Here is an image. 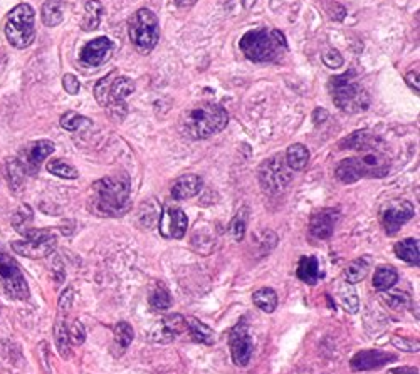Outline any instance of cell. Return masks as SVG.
Returning <instances> with one entry per match:
<instances>
[{"label":"cell","instance_id":"obj_16","mask_svg":"<svg viewBox=\"0 0 420 374\" xmlns=\"http://www.w3.org/2000/svg\"><path fill=\"white\" fill-rule=\"evenodd\" d=\"M113 49L115 45L108 37H96V39H93L81 49L79 59L88 68H98V66L105 64L110 59Z\"/></svg>","mask_w":420,"mask_h":374},{"label":"cell","instance_id":"obj_23","mask_svg":"<svg viewBox=\"0 0 420 374\" xmlns=\"http://www.w3.org/2000/svg\"><path fill=\"white\" fill-rule=\"evenodd\" d=\"M370 269H372V259H370L368 255L360 257V259L353 260L347 265V269H345V272H343L345 280L352 285L359 284V282H361L365 277L368 276Z\"/></svg>","mask_w":420,"mask_h":374},{"label":"cell","instance_id":"obj_7","mask_svg":"<svg viewBox=\"0 0 420 374\" xmlns=\"http://www.w3.org/2000/svg\"><path fill=\"white\" fill-rule=\"evenodd\" d=\"M6 37L15 49H26L34 43L36 12L29 3H19L6 20Z\"/></svg>","mask_w":420,"mask_h":374},{"label":"cell","instance_id":"obj_35","mask_svg":"<svg viewBox=\"0 0 420 374\" xmlns=\"http://www.w3.org/2000/svg\"><path fill=\"white\" fill-rule=\"evenodd\" d=\"M338 299H340V304L343 306V309L348 311L350 314H355L356 311L360 309L359 294H356V290L353 289V285L348 284V282L340 287Z\"/></svg>","mask_w":420,"mask_h":374},{"label":"cell","instance_id":"obj_38","mask_svg":"<svg viewBox=\"0 0 420 374\" xmlns=\"http://www.w3.org/2000/svg\"><path fill=\"white\" fill-rule=\"evenodd\" d=\"M48 172L56 174V177L64 178V180H74L79 177L78 170L73 165L66 163L64 160H51L48 163Z\"/></svg>","mask_w":420,"mask_h":374},{"label":"cell","instance_id":"obj_36","mask_svg":"<svg viewBox=\"0 0 420 374\" xmlns=\"http://www.w3.org/2000/svg\"><path fill=\"white\" fill-rule=\"evenodd\" d=\"M32 218H34V214H32V209L29 205H20L17 210H15V214L12 215V225L15 227V230L19 232V234L26 235L31 228L29 225L32 223Z\"/></svg>","mask_w":420,"mask_h":374},{"label":"cell","instance_id":"obj_26","mask_svg":"<svg viewBox=\"0 0 420 374\" xmlns=\"http://www.w3.org/2000/svg\"><path fill=\"white\" fill-rule=\"evenodd\" d=\"M44 26L56 27L64 20V2L62 0H45L41 10Z\"/></svg>","mask_w":420,"mask_h":374},{"label":"cell","instance_id":"obj_30","mask_svg":"<svg viewBox=\"0 0 420 374\" xmlns=\"http://www.w3.org/2000/svg\"><path fill=\"white\" fill-rule=\"evenodd\" d=\"M160 203H157V200H153V198H150L143 203V205L140 207V223L141 227L145 228H153L158 225V222H160Z\"/></svg>","mask_w":420,"mask_h":374},{"label":"cell","instance_id":"obj_9","mask_svg":"<svg viewBox=\"0 0 420 374\" xmlns=\"http://www.w3.org/2000/svg\"><path fill=\"white\" fill-rule=\"evenodd\" d=\"M289 170V166L282 160V155H274L269 160H266L259 166V172H257V178H259V183L264 192L269 195L284 192L286 186L289 185L291 178H293Z\"/></svg>","mask_w":420,"mask_h":374},{"label":"cell","instance_id":"obj_10","mask_svg":"<svg viewBox=\"0 0 420 374\" xmlns=\"http://www.w3.org/2000/svg\"><path fill=\"white\" fill-rule=\"evenodd\" d=\"M0 284L12 299L26 301L29 297L27 282L20 272L19 264L2 247H0Z\"/></svg>","mask_w":420,"mask_h":374},{"label":"cell","instance_id":"obj_46","mask_svg":"<svg viewBox=\"0 0 420 374\" xmlns=\"http://www.w3.org/2000/svg\"><path fill=\"white\" fill-rule=\"evenodd\" d=\"M386 304L390 307H393V309H400L409 302V297L405 296V294H386L385 297Z\"/></svg>","mask_w":420,"mask_h":374},{"label":"cell","instance_id":"obj_29","mask_svg":"<svg viewBox=\"0 0 420 374\" xmlns=\"http://www.w3.org/2000/svg\"><path fill=\"white\" fill-rule=\"evenodd\" d=\"M64 319H62V315H57L56 324H54V341H56V347L59 351L61 357L68 359L71 356V341Z\"/></svg>","mask_w":420,"mask_h":374},{"label":"cell","instance_id":"obj_48","mask_svg":"<svg viewBox=\"0 0 420 374\" xmlns=\"http://www.w3.org/2000/svg\"><path fill=\"white\" fill-rule=\"evenodd\" d=\"M326 118H328V113L323 110V107H319V110H316L314 113H313V121H314L316 124H318V123H323Z\"/></svg>","mask_w":420,"mask_h":374},{"label":"cell","instance_id":"obj_21","mask_svg":"<svg viewBox=\"0 0 420 374\" xmlns=\"http://www.w3.org/2000/svg\"><path fill=\"white\" fill-rule=\"evenodd\" d=\"M298 278L306 282V284L314 285L321 278V270H319V260L314 255H306L299 260L298 264Z\"/></svg>","mask_w":420,"mask_h":374},{"label":"cell","instance_id":"obj_43","mask_svg":"<svg viewBox=\"0 0 420 374\" xmlns=\"http://www.w3.org/2000/svg\"><path fill=\"white\" fill-rule=\"evenodd\" d=\"M73 301H74V290L68 287L59 297V315H64L66 317V314L69 313L71 306H73Z\"/></svg>","mask_w":420,"mask_h":374},{"label":"cell","instance_id":"obj_13","mask_svg":"<svg viewBox=\"0 0 420 374\" xmlns=\"http://www.w3.org/2000/svg\"><path fill=\"white\" fill-rule=\"evenodd\" d=\"M229 346H231L232 361L236 366L245 368L251 363L252 357V338L249 334L247 324L240 322L232 329L231 336H229Z\"/></svg>","mask_w":420,"mask_h":374},{"label":"cell","instance_id":"obj_42","mask_svg":"<svg viewBox=\"0 0 420 374\" xmlns=\"http://www.w3.org/2000/svg\"><path fill=\"white\" fill-rule=\"evenodd\" d=\"M321 59L324 62V66H326V68H330V69H338V68H342V66H343L342 54L336 51V49H328V51H324Z\"/></svg>","mask_w":420,"mask_h":374},{"label":"cell","instance_id":"obj_4","mask_svg":"<svg viewBox=\"0 0 420 374\" xmlns=\"http://www.w3.org/2000/svg\"><path fill=\"white\" fill-rule=\"evenodd\" d=\"M135 93V82L131 79L110 73L99 79L94 87V98L116 121H123L128 113L126 98Z\"/></svg>","mask_w":420,"mask_h":374},{"label":"cell","instance_id":"obj_32","mask_svg":"<svg viewBox=\"0 0 420 374\" xmlns=\"http://www.w3.org/2000/svg\"><path fill=\"white\" fill-rule=\"evenodd\" d=\"M398 280V274L392 265H382L377 269L373 276V287L377 290H389L392 289Z\"/></svg>","mask_w":420,"mask_h":374},{"label":"cell","instance_id":"obj_11","mask_svg":"<svg viewBox=\"0 0 420 374\" xmlns=\"http://www.w3.org/2000/svg\"><path fill=\"white\" fill-rule=\"evenodd\" d=\"M26 239L12 244V250L27 259H43L51 255L56 248L57 237L51 230H29Z\"/></svg>","mask_w":420,"mask_h":374},{"label":"cell","instance_id":"obj_47","mask_svg":"<svg viewBox=\"0 0 420 374\" xmlns=\"http://www.w3.org/2000/svg\"><path fill=\"white\" fill-rule=\"evenodd\" d=\"M405 81L415 93H419V69L410 70V73L405 76Z\"/></svg>","mask_w":420,"mask_h":374},{"label":"cell","instance_id":"obj_50","mask_svg":"<svg viewBox=\"0 0 420 374\" xmlns=\"http://www.w3.org/2000/svg\"><path fill=\"white\" fill-rule=\"evenodd\" d=\"M393 374H419V371L415 368H398L395 369Z\"/></svg>","mask_w":420,"mask_h":374},{"label":"cell","instance_id":"obj_28","mask_svg":"<svg viewBox=\"0 0 420 374\" xmlns=\"http://www.w3.org/2000/svg\"><path fill=\"white\" fill-rule=\"evenodd\" d=\"M185 321H187V331L190 332V336H192L194 341L207 344V346H210V344L215 343V332L212 331L207 324L197 321V319L194 317H187Z\"/></svg>","mask_w":420,"mask_h":374},{"label":"cell","instance_id":"obj_39","mask_svg":"<svg viewBox=\"0 0 420 374\" xmlns=\"http://www.w3.org/2000/svg\"><path fill=\"white\" fill-rule=\"evenodd\" d=\"M89 119L85 116L74 113V111H68L61 116V126L68 131H79L82 126H88Z\"/></svg>","mask_w":420,"mask_h":374},{"label":"cell","instance_id":"obj_19","mask_svg":"<svg viewBox=\"0 0 420 374\" xmlns=\"http://www.w3.org/2000/svg\"><path fill=\"white\" fill-rule=\"evenodd\" d=\"M340 211L336 209H323L311 215L310 220V234L314 239L326 240L333 235L336 222H338Z\"/></svg>","mask_w":420,"mask_h":374},{"label":"cell","instance_id":"obj_6","mask_svg":"<svg viewBox=\"0 0 420 374\" xmlns=\"http://www.w3.org/2000/svg\"><path fill=\"white\" fill-rule=\"evenodd\" d=\"M330 93L336 107L345 113H360L370 107V94L360 82L355 81V73L340 74L330 79Z\"/></svg>","mask_w":420,"mask_h":374},{"label":"cell","instance_id":"obj_51","mask_svg":"<svg viewBox=\"0 0 420 374\" xmlns=\"http://www.w3.org/2000/svg\"><path fill=\"white\" fill-rule=\"evenodd\" d=\"M256 2H257V0H242V3H244L245 9H252Z\"/></svg>","mask_w":420,"mask_h":374},{"label":"cell","instance_id":"obj_22","mask_svg":"<svg viewBox=\"0 0 420 374\" xmlns=\"http://www.w3.org/2000/svg\"><path fill=\"white\" fill-rule=\"evenodd\" d=\"M382 144V141L377 138L373 133L368 131H359L353 133L348 140H345L340 147L342 149H360V151H367V149L378 148Z\"/></svg>","mask_w":420,"mask_h":374},{"label":"cell","instance_id":"obj_1","mask_svg":"<svg viewBox=\"0 0 420 374\" xmlns=\"http://www.w3.org/2000/svg\"><path fill=\"white\" fill-rule=\"evenodd\" d=\"M131 183L123 174L106 177L93 185L89 209L98 217H122L130 210Z\"/></svg>","mask_w":420,"mask_h":374},{"label":"cell","instance_id":"obj_5","mask_svg":"<svg viewBox=\"0 0 420 374\" xmlns=\"http://www.w3.org/2000/svg\"><path fill=\"white\" fill-rule=\"evenodd\" d=\"M390 172L389 156L380 151V148H373L363 151V155L356 158H347L336 166L335 174L342 183H355L361 178H382Z\"/></svg>","mask_w":420,"mask_h":374},{"label":"cell","instance_id":"obj_25","mask_svg":"<svg viewBox=\"0 0 420 374\" xmlns=\"http://www.w3.org/2000/svg\"><path fill=\"white\" fill-rule=\"evenodd\" d=\"M395 255L410 265L420 264V247L417 239H405L395 244Z\"/></svg>","mask_w":420,"mask_h":374},{"label":"cell","instance_id":"obj_24","mask_svg":"<svg viewBox=\"0 0 420 374\" xmlns=\"http://www.w3.org/2000/svg\"><path fill=\"white\" fill-rule=\"evenodd\" d=\"M103 14H105V7L99 0H88L85 6V15H82V22L81 27L82 31L89 32L98 29L99 24H101Z\"/></svg>","mask_w":420,"mask_h":374},{"label":"cell","instance_id":"obj_2","mask_svg":"<svg viewBox=\"0 0 420 374\" xmlns=\"http://www.w3.org/2000/svg\"><path fill=\"white\" fill-rule=\"evenodd\" d=\"M229 114L215 103H201L189 107L180 118V128L192 140H205L217 135L227 126Z\"/></svg>","mask_w":420,"mask_h":374},{"label":"cell","instance_id":"obj_33","mask_svg":"<svg viewBox=\"0 0 420 374\" xmlns=\"http://www.w3.org/2000/svg\"><path fill=\"white\" fill-rule=\"evenodd\" d=\"M148 304H150V307H152V311L170 309V306H172V297H170V292L166 290L164 284L157 282V284L153 285V289L150 290Z\"/></svg>","mask_w":420,"mask_h":374},{"label":"cell","instance_id":"obj_8","mask_svg":"<svg viewBox=\"0 0 420 374\" xmlns=\"http://www.w3.org/2000/svg\"><path fill=\"white\" fill-rule=\"evenodd\" d=\"M128 36L138 52L148 54L153 51L160 39V24L153 10H136L128 20Z\"/></svg>","mask_w":420,"mask_h":374},{"label":"cell","instance_id":"obj_3","mask_svg":"<svg viewBox=\"0 0 420 374\" xmlns=\"http://www.w3.org/2000/svg\"><path fill=\"white\" fill-rule=\"evenodd\" d=\"M240 51L252 62H274L281 59L282 54L288 51L286 37L282 32L269 31V29H252L245 32L239 43Z\"/></svg>","mask_w":420,"mask_h":374},{"label":"cell","instance_id":"obj_37","mask_svg":"<svg viewBox=\"0 0 420 374\" xmlns=\"http://www.w3.org/2000/svg\"><path fill=\"white\" fill-rule=\"evenodd\" d=\"M247 218H249L247 207H242V209L237 211L236 217L232 218L231 225H229V234H231V237L236 240V242H240V240L244 239L245 227H247Z\"/></svg>","mask_w":420,"mask_h":374},{"label":"cell","instance_id":"obj_18","mask_svg":"<svg viewBox=\"0 0 420 374\" xmlns=\"http://www.w3.org/2000/svg\"><path fill=\"white\" fill-rule=\"evenodd\" d=\"M54 151V143L49 140H39L31 143L29 147L22 149V156L19 158V161L22 163L24 170L27 173H36L39 172L41 163L48 158L49 155H52Z\"/></svg>","mask_w":420,"mask_h":374},{"label":"cell","instance_id":"obj_12","mask_svg":"<svg viewBox=\"0 0 420 374\" xmlns=\"http://www.w3.org/2000/svg\"><path fill=\"white\" fill-rule=\"evenodd\" d=\"M415 209L407 200H392L389 202L382 210V223H384L385 234L395 235L400 228L414 218Z\"/></svg>","mask_w":420,"mask_h":374},{"label":"cell","instance_id":"obj_49","mask_svg":"<svg viewBox=\"0 0 420 374\" xmlns=\"http://www.w3.org/2000/svg\"><path fill=\"white\" fill-rule=\"evenodd\" d=\"M173 2H175L180 9H189V7H192L197 3V0H173Z\"/></svg>","mask_w":420,"mask_h":374},{"label":"cell","instance_id":"obj_14","mask_svg":"<svg viewBox=\"0 0 420 374\" xmlns=\"http://www.w3.org/2000/svg\"><path fill=\"white\" fill-rule=\"evenodd\" d=\"M187 329V321L184 315L172 314L166 317L160 319L152 326V329L148 332V341L155 344H168L177 338L180 332Z\"/></svg>","mask_w":420,"mask_h":374},{"label":"cell","instance_id":"obj_20","mask_svg":"<svg viewBox=\"0 0 420 374\" xmlns=\"http://www.w3.org/2000/svg\"><path fill=\"white\" fill-rule=\"evenodd\" d=\"M202 178L198 174H184V177L177 178L175 183L172 185L170 193H172L173 200H190L195 195H198V192L202 190Z\"/></svg>","mask_w":420,"mask_h":374},{"label":"cell","instance_id":"obj_44","mask_svg":"<svg viewBox=\"0 0 420 374\" xmlns=\"http://www.w3.org/2000/svg\"><path fill=\"white\" fill-rule=\"evenodd\" d=\"M392 343H393L395 347L402 349V351H407V352H417L419 351L417 341H410V339L398 338V336H395V338L392 339Z\"/></svg>","mask_w":420,"mask_h":374},{"label":"cell","instance_id":"obj_41","mask_svg":"<svg viewBox=\"0 0 420 374\" xmlns=\"http://www.w3.org/2000/svg\"><path fill=\"white\" fill-rule=\"evenodd\" d=\"M68 332H69V341L73 344H76V346H81V344L86 341V329L81 321H74L71 324Z\"/></svg>","mask_w":420,"mask_h":374},{"label":"cell","instance_id":"obj_40","mask_svg":"<svg viewBox=\"0 0 420 374\" xmlns=\"http://www.w3.org/2000/svg\"><path fill=\"white\" fill-rule=\"evenodd\" d=\"M115 339L120 344V347L126 349L133 343V339H135V331H133V327L128 322H118L115 326Z\"/></svg>","mask_w":420,"mask_h":374},{"label":"cell","instance_id":"obj_45","mask_svg":"<svg viewBox=\"0 0 420 374\" xmlns=\"http://www.w3.org/2000/svg\"><path fill=\"white\" fill-rule=\"evenodd\" d=\"M62 87H64V91L68 94H78L79 89H81V84H79L78 77L73 76V74H66L64 77H62Z\"/></svg>","mask_w":420,"mask_h":374},{"label":"cell","instance_id":"obj_15","mask_svg":"<svg viewBox=\"0 0 420 374\" xmlns=\"http://www.w3.org/2000/svg\"><path fill=\"white\" fill-rule=\"evenodd\" d=\"M160 234L165 239H184L187 228H189V218H187L185 211L178 207H168L161 214L160 222H158Z\"/></svg>","mask_w":420,"mask_h":374},{"label":"cell","instance_id":"obj_31","mask_svg":"<svg viewBox=\"0 0 420 374\" xmlns=\"http://www.w3.org/2000/svg\"><path fill=\"white\" fill-rule=\"evenodd\" d=\"M7 178H9V185L12 192L19 193L24 186V180H26V170H24L22 163L19 161V158H12L7 161Z\"/></svg>","mask_w":420,"mask_h":374},{"label":"cell","instance_id":"obj_34","mask_svg":"<svg viewBox=\"0 0 420 374\" xmlns=\"http://www.w3.org/2000/svg\"><path fill=\"white\" fill-rule=\"evenodd\" d=\"M252 302H254L256 307H259L263 313L271 314L276 311V307H277L276 290H273L271 287H263V289L256 290V292L252 294Z\"/></svg>","mask_w":420,"mask_h":374},{"label":"cell","instance_id":"obj_27","mask_svg":"<svg viewBox=\"0 0 420 374\" xmlns=\"http://www.w3.org/2000/svg\"><path fill=\"white\" fill-rule=\"evenodd\" d=\"M310 163V151L305 144H291L286 151V165L294 172H301Z\"/></svg>","mask_w":420,"mask_h":374},{"label":"cell","instance_id":"obj_17","mask_svg":"<svg viewBox=\"0 0 420 374\" xmlns=\"http://www.w3.org/2000/svg\"><path fill=\"white\" fill-rule=\"evenodd\" d=\"M392 361H397V356L392 352L382 351V349H365L352 357L350 366L353 371H370V369H378Z\"/></svg>","mask_w":420,"mask_h":374}]
</instances>
